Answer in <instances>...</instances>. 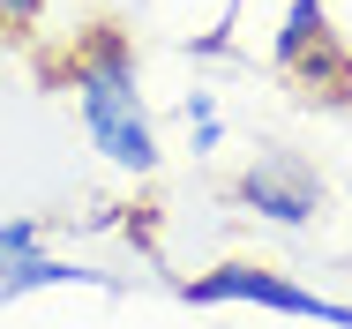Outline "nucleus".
Returning <instances> with one entry per match:
<instances>
[{"label": "nucleus", "mask_w": 352, "mask_h": 329, "mask_svg": "<svg viewBox=\"0 0 352 329\" xmlns=\"http://www.w3.org/2000/svg\"><path fill=\"white\" fill-rule=\"evenodd\" d=\"M53 82L68 90L75 128L90 135V150H98L105 165H120V172H135V180H150V172L165 165L157 120H150V98H142V75H135V45H128L113 23H90L68 53H60Z\"/></svg>", "instance_id": "nucleus-1"}, {"label": "nucleus", "mask_w": 352, "mask_h": 329, "mask_svg": "<svg viewBox=\"0 0 352 329\" xmlns=\"http://www.w3.org/2000/svg\"><path fill=\"white\" fill-rule=\"evenodd\" d=\"M180 299H188V307H263V315H292V322L352 329V307H345V299L307 292V284H292L285 269L248 262V255H232V262H217V269H203V277H188V284H180Z\"/></svg>", "instance_id": "nucleus-2"}, {"label": "nucleus", "mask_w": 352, "mask_h": 329, "mask_svg": "<svg viewBox=\"0 0 352 329\" xmlns=\"http://www.w3.org/2000/svg\"><path fill=\"white\" fill-rule=\"evenodd\" d=\"M232 202H248L263 225L278 232H307L322 217V172L300 157V150H263L240 180H232Z\"/></svg>", "instance_id": "nucleus-3"}, {"label": "nucleus", "mask_w": 352, "mask_h": 329, "mask_svg": "<svg viewBox=\"0 0 352 329\" xmlns=\"http://www.w3.org/2000/svg\"><path fill=\"white\" fill-rule=\"evenodd\" d=\"M45 284H113L105 269H82V262H60V255H45V247H30V255H15V262H0V307L8 299H23V292H45Z\"/></svg>", "instance_id": "nucleus-4"}, {"label": "nucleus", "mask_w": 352, "mask_h": 329, "mask_svg": "<svg viewBox=\"0 0 352 329\" xmlns=\"http://www.w3.org/2000/svg\"><path fill=\"white\" fill-rule=\"evenodd\" d=\"M315 53H330V8L322 0H292L285 8V30H278V67L300 75Z\"/></svg>", "instance_id": "nucleus-5"}, {"label": "nucleus", "mask_w": 352, "mask_h": 329, "mask_svg": "<svg viewBox=\"0 0 352 329\" xmlns=\"http://www.w3.org/2000/svg\"><path fill=\"white\" fill-rule=\"evenodd\" d=\"M180 113H188V128H195V157H210L217 135H225V120H217V98H210V90H188V105H180Z\"/></svg>", "instance_id": "nucleus-6"}, {"label": "nucleus", "mask_w": 352, "mask_h": 329, "mask_svg": "<svg viewBox=\"0 0 352 329\" xmlns=\"http://www.w3.org/2000/svg\"><path fill=\"white\" fill-rule=\"evenodd\" d=\"M30 247H38V217H0V262H15Z\"/></svg>", "instance_id": "nucleus-7"}, {"label": "nucleus", "mask_w": 352, "mask_h": 329, "mask_svg": "<svg viewBox=\"0 0 352 329\" xmlns=\"http://www.w3.org/2000/svg\"><path fill=\"white\" fill-rule=\"evenodd\" d=\"M38 15H45V0H0V38H23V30H38Z\"/></svg>", "instance_id": "nucleus-8"}]
</instances>
